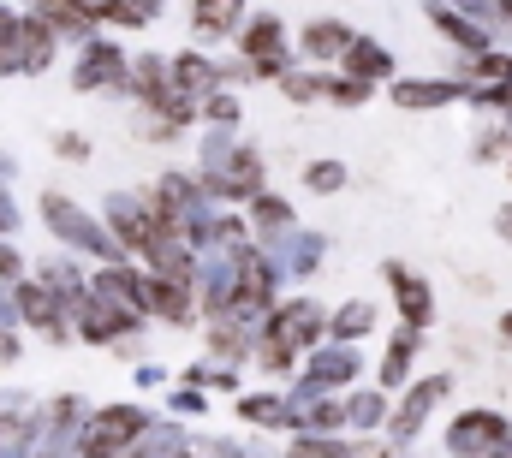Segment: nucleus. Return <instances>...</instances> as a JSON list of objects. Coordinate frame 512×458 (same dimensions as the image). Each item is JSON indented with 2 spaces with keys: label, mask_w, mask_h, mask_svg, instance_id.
<instances>
[{
  "label": "nucleus",
  "mask_w": 512,
  "mask_h": 458,
  "mask_svg": "<svg viewBox=\"0 0 512 458\" xmlns=\"http://www.w3.org/2000/svg\"><path fill=\"white\" fill-rule=\"evenodd\" d=\"M18 280H30L24 274V250L12 238H0V286H18Z\"/></svg>",
  "instance_id": "37"
},
{
  "label": "nucleus",
  "mask_w": 512,
  "mask_h": 458,
  "mask_svg": "<svg viewBox=\"0 0 512 458\" xmlns=\"http://www.w3.org/2000/svg\"><path fill=\"white\" fill-rule=\"evenodd\" d=\"M137 387H161V369L155 363H137Z\"/></svg>",
  "instance_id": "43"
},
{
  "label": "nucleus",
  "mask_w": 512,
  "mask_h": 458,
  "mask_svg": "<svg viewBox=\"0 0 512 458\" xmlns=\"http://www.w3.org/2000/svg\"><path fill=\"white\" fill-rule=\"evenodd\" d=\"M322 334H328V310H322L316 298H280V304L262 316V328H256V369L286 381L292 363L322 345Z\"/></svg>",
  "instance_id": "1"
},
{
  "label": "nucleus",
  "mask_w": 512,
  "mask_h": 458,
  "mask_svg": "<svg viewBox=\"0 0 512 458\" xmlns=\"http://www.w3.org/2000/svg\"><path fill=\"white\" fill-rule=\"evenodd\" d=\"M30 458H78V441H36Z\"/></svg>",
  "instance_id": "41"
},
{
  "label": "nucleus",
  "mask_w": 512,
  "mask_h": 458,
  "mask_svg": "<svg viewBox=\"0 0 512 458\" xmlns=\"http://www.w3.org/2000/svg\"><path fill=\"white\" fill-rule=\"evenodd\" d=\"M239 60L251 66V78L262 84H280L292 72V54H286V24L274 12H251L245 30H239Z\"/></svg>",
  "instance_id": "6"
},
{
  "label": "nucleus",
  "mask_w": 512,
  "mask_h": 458,
  "mask_svg": "<svg viewBox=\"0 0 512 458\" xmlns=\"http://www.w3.org/2000/svg\"><path fill=\"white\" fill-rule=\"evenodd\" d=\"M280 304V262L251 244L245 256H239V274H233V316L245 322V328H262V316Z\"/></svg>",
  "instance_id": "4"
},
{
  "label": "nucleus",
  "mask_w": 512,
  "mask_h": 458,
  "mask_svg": "<svg viewBox=\"0 0 512 458\" xmlns=\"http://www.w3.org/2000/svg\"><path fill=\"white\" fill-rule=\"evenodd\" d=\"M507 173H512V155H507Z\"/></svg>",
  "instance_id": "49"
},
{
  "label": "nucleus",
  "mask_w": 512,
  "mask_h": 458,
  "mask_svg": "<svg viewBox=\"0 0 512 458\" xmlns=\"http://www.w3.org/2000/svg\"><path fill=\"white\" fill-rule=\"evenodd\" d=\"M245 221H251L256 244H274V238H286V232H298V215H292V203H286L280 191H262V197H251V209H245Z\"/></svg>",
  "instance_id": "23"
},
{
  "label": "nucleus",
  "mask_w": 512,
  "mask_h": 458,
  "mask_svg": "<svg viewBox=\"0 0 512 458\" xmlns=\"http://www.w3.org/2000/svg\"><path fill=\"white\" fill-rule=\"evenodd\" d=\"M262 250L280 262V274H316L328 238H322V232H286V238H274V244H262Z\"/></svg>",
  "instance_id": "22"
},
{
  "label": "nucleus",
  "mask_w": 512,
  "mask_h": 458,
  "mask_svg": "<svg viewBox=\"0 0 512 458\" xmlns=\"http://www.w3.org/2000/svg\"><path fill=\"white\" fill-rule=\"evenodd\" d=\"M453 393V375H423V381H411L405 387V399L393 405V417H387V441L393 447H405V441H417V429L435 417V405Z\"/></svg>",
  "instance_id": "10"
},
{
  "label": "nucleus",
  "mask_w": 512,
  "mask_h": 458,
  "mask_svg": "<svg viewBox=\"0 0 512 458\" xmlns=\"http://www.w3.org/2000/svg\"><path fill=\"white\" fill-rule=\"evenodd\" d=\"M12 304H18V322H24L30 334H42L48 345H66L78 334V322L66 316V304H60L42 280H18V286H12Z\"/></svg>",
  "instance_id": "8"
},
{
  "label": "nucleus",
  "mask_w": 512,
  "mask_h": 458,
  "mask_svg": "<svg viewBox=\"0 0 512 458\" xmlns=\"http://www.w3.org/2000/svg\"><path fill=\"white\" fill-rule=\"evenodd\" d=\"M459 96H465L459 78H393V108L399 114H435Z\"/></svg>",
  "instance_id": "19"
},
{
  "label": "nucleus",
  "mask_w": 512,
  "mask_h": 458,
  "mask_svg": "<svg viewBox=\"0 0 512 458\" xmlns=\"http://www.w3.org/2000/svg\"><path fill=\"white\" fill-rule=\"evenodd\" d=\"M102 221H108V232L120 238V250H126L131 262H137V256L155 244V232H161L155 209H149V197H131V191H114V197H108Z\"/></svg>",
  "instance_id": "11"
},
{
  "label": "nucleus",
  "mask_w": 512,
  "mask_h": 458,
  "mask_svg": "<svg viewBox=\"0 0 512 458\" xmlns=\"http://www.w3.org/2000/svg\"><path fill=\"white\" fill-rule=\"evenodd\" d=\"M393 458H411V453H393Z\"/></svg>",
  "instance_id": "48"
},
{
  "label": "nucleus",
  "mask_w": 512,
  "mask_h": 458,
  "mask_svg": "<svg viewBox=\"0 0 512 458\" xmlns=\"http://www.w3.org/2000/svg\"><path fill=\"white\" fill-rule=\"evenodd\" d=\"M358 369H364V357L352 351V345H328V351H310L304 357V387H322V393H340V387H352L358 381Z\"/></svg>",
  "instance_id": "18"
},
{
  "label": "nucleus",
  "mask_w": 512,
  "mask_h": 458,
  "mask_svg": "<svg viewBox=\"0 0 512 458\" xmlns=\"http://www.w3.org/2000/svg\"><path fill=\"white\" fill-rule=\"evenodd\" d=\"M167 411H173V417H203L209 399H203V387H185V381H179V387L167 393Z\"/></svg>",
  "instance_id": "36"
},
{
  "label": "nucleus",
  "mask_w": 512,
  "mask_h": 458,
  "mask_svg": "<svg viewBox=\"0 0 512 458\" xmlns=\"http://www.w3.org/2000/svg\"><path fill=\"white\" fill-rule=\"evenodd\" d=\"M251 18V0H191V36L197 42H239Z\"/></svg>",
  "instance_id": "17"
},
{
  "label": "nucleus",
  "mask_w": 512,
  "mask_h": 458,
  "mask_svg": "<svg viewBox=\"0 0 512 458\" xmlns=\"http://www.w3.org/2000/svg\"><path fill=\"white\" fill-rule=\"evenodd\" d=\"M18 221H24V215L12 209V191H6V179H0V238H12V232H18Z\"/></svg>",
  "instance_id": "40"
},
{
  "label": "nucleus",
  "mask_w": 512,
  "mask_h": 458,
  "mask_svg": "<svg viewBox=\"0 0 512 458\" xmlns=\"http://www.w3.org/2000/svg\"><path fill=\"white\" fill-rule=\"evenodd\" d=\"M197 179H203V191H209V203H215V209L251 203V197L268 191V167H262V155H256V149H233L227 161L197 167Z\"/></svg>",
  "instance_id": "5"
},
{
  "label": "nucleus",
  "mask_w": 512,
  "mask_h": 458,
  "mask_svg": "<svg viewBox=\"0 0 512 458\" xmlns=\"http://www.w3.org/2000/svg\"><path fill=\"white\" fill-rule=\"evenodd\" d=\"M155 417L131 399H114V405H96L78 429V458H126L137 447V435L149 429Z\"/></svg>",
  "instance_id": "3"
},
{
  "label": "nucleus",
  "mask_w": 512,
  "mask_h": 458,
  "mask_svg": "<svg viewBox=\"0 0 512 458\" xmlns=\"http://www.w3.org/2000/svg\"><path fill=\"white\" fill-rule=\"evenodd\" d=\"M429 24H435L447 42H459L465 54H489V30H483V24H471L459 6H447V0H429Z\"/></svg>",
  "instance_id": "25"
},
{
  "label": "nucleus",
  "mask_w": 512,
  "mask_h": 458,
  "mask_svg": "<svg viewBox=\"0 0 512 458\" xmlns=\"http://www.w3.org/2000/svg\"><path fill=\"white\" fill-rule=\"evenodd\" d=\"M239 119H245L239 90H215V96L203 102V125H215V131H239Z\"/></svg>",
  "instance_id": "32"
},
{
  "label": "nucleus",
  "mask_w": 512,
  "mask_h": 458,
  "mask_svg": "<svg viewBox=\"0 0 512 458\" xmlns=\"http://www.w3.org/2000/svg\"><path fill=\"white\" fill-rule=\"evenodd\" d=\"M185 447H191V441L179 435V423H149L126 458H173V453H185Z\"/></svg>",
  "instance_id": "31"
},
{
  "label": "nucleus",
  "mask_w": 512,
  "mask_h": 458,
  "mask_svg": "<svg viewBox=\"0 0 512 458\" xmlns=\"http://www.w3.org/2000/svg\"><path fill=\"white\" fill-rule=\"evenodd\" d=\"M256 345V328H245L239 316H221V322H209V363H227V369H239L245 357H251Z\"/></svg>",
  "instance_id": "24"
},
{
  "label": "nucleus",
  "mask_w": 512,
  "mask_h": 458,
  "mask_svg": "<svg viewBox=\"0 0 512 458\" xmlns=\"http://www.w3.org/2000/svg\"><path fill=\"white\" fill-rule=\"evenodd\" d=\"M18 24H24V12H12V6H0V42H6V36H12Z\"/></svg>",
  "instance_id": "42"
},
{
  "label": "nucleus",
  "mask_w": 512,
  "mask_h": 458,
  "mask_svg": "<svg viewBox=\"0 0 512 458\" xmlns=\"http://www.w3.org/2000/svg\"><path fill=\"white\" fill-rule=\"evenodd\" d=\"M387 417H393V405H387L382 387H370V393H352V399H346V423H352L358 435H370V429H387Z\"/></svg>",
  "instance_id": "30"
},
{
  "label": "nucleus",
  "mask_w": 512,
  "mask_h": 458,
  "mask_svg": "<svg viewBox=\"0 0 512 458\" xmlns=\"http://www.w3.org/2000/svg\"><path fill=\"white\" fill-rule=\"evenodd\" d=\"M322 90H328V72H286L280 78L286 102H322Z\"/></svg>",
  "instance_id": "34"
},
{
  "label": "nucleus",
  "mask_w": 512,
  "mask_h": 458,
  "mask_svg": "<svg viewBox=\"0 0 512 458\" xmlns=\"http://www.w3.org/2000/svg\"><path fill=\"white\" fill-rule=\"evenodd\" d=\"M137 334H143V316H137V310H120V304H108V298H90L84 316H78V340L114 345L120 357H131V340H137Z\"/></svg>",
  "instance_id": "12"
},
{
  "label": "nucleus",
  "mask_w": 512,
  "mask_h": 458,
  "mask_svg": "<svg viewBox=\"0 0 512 458\" xmlns=\"http://www.w3.org/2000/svg\"><path fill=\"white\" fill-rule=\"evenodd\" d=\"M72 90L90 96V90H131V54L114 36H90L78 48V66H72Z\"/></svg>",
  "instance_id": "7"
},
{
  "label": "nucleus",
  "mask_w": 512,
  "mask_h": 458,
  "mask_svg": "<svg viewBox=\"0 0 512 458\" xmlns=\"http://www.w3.org/2000/svg\"><path fill=\"white\" fill-rule=\"evenodd\" d=\"M42 227L54 232L66 250H78V256H96V268L102 262H126V250H120V238L108 232V221H96L90 209H78L66 191H42Z\"/></svg>",
  "instance_id": "2"
},
{
  "label": "nucleus",
  "mask_w": 512,
  "mask_h": 458,
  "mask_svg": "<svg viewBox=\"0 0 512 458\" xmlns=\"http://www.w3.org/2000/svg\"><path fill=\"white\" fill-rule=\"evenodd\" d=\"M501 340H512V310L501 316Z\"/></svg>",
  "instance_id": "46"
},
{
  "label": "nucleus",
  "mask_w": 512,
  "mask_h": 458,
  "mask_svg": "<svg viewBox=\"0 0 512 458\" xmlns=\"http://www.w3.org/2000/svg\"><path fill=\"white\" fill-rule=\"evenodd\" d=\"M143 316H155V322H167V328H191V322H197V286H191V280L143 274Z\"/></svg>",
  "instance_id": "14"
},
{
  "label": "nucleus",
  "mask_w": 512,
  "mask_h": 458,
  "mask_svg": "<svg viewBox=\"0 0 512 458\" xmlns=\"http://www.w3.org/2000/svg\"><path fill=\"white\" fill-rule=\"evenodd\" d=\"M387 286H393V310H399V328H429L435 322V286L423 280V274H411L405 262H382Z\"/></svg>",
  "instance_id": "13"
},
{
  "label": "nucleus",
  "mask_w": 512,
  "mask_h": 458,
  "mask_svg": "<svg viewBox=\"0 0 512 458\" xmlns=\"http://www.w3.org/2000/svg\"><path fill=\"white\" fill-rule=\"evenodd\" d=\"M54 30L36 18V12H24V24L6 36V60H12V72H24V78H42L48 66H54Z\"/></svg>",
  "instance_id": "15"
},
{
  "label": "nucleus",
  "mask_w": 512,
  "mask_h": 458,
  "mask_svg": "<svg viewBox=\"0 0 512 458\" xmlns=\"http://www.w3.org/2000/svg\"><path fill=\"white\" fill-rule=\"evenodd\" d=\"M167 84H173V96H185V102H209L215 90H227L221 84V66L209 60V54H197V48H179L173 60H167Z\"/></svg>",
  "instance_id": "16"
},
{
  "label": "nucleus",
  "mask_w": 512,
  "mask_h": 458,
  "mask_svg": "<svg viewBox=\"0 0 512 458\" xmlns=\"http://www.w3.org/2000/svg\"><path fill=\"white\" fill-rule=\"evenodd\" d=\"M36 18H42L54 36H72L78 48H84V42L96 36V24H102V18H96V0H36Z\"/></svg>",
  "instance_id": "20"
},
{
  "label": "nucleus",
  "mask_w": 512,
  "mask_h": 458,
  "mask_svg": "<svg viewBox=\"0 0 512 458\" xmlns=\"http://www.w3.org/2000/svg\"><path fill=\"white\" fill-rule=\"evenodd\" d=\"M352 42H358V36H352V24H346V18H316V24L304 30V42H298V48H304V60H310V66H340Z\"/></svg>",
  "instance_id": "21"
},
{
  "label": "nucleus",
  "mask_w": 512,
  "mask_h": 458,
  "mask_svg": "<svg viewBox=\"0 0 512 458\" xmlns=\"http://www.w3.org/2000/svg\"><path fill=\"white\" fill-rule=\"evenodd\" d=\"M54 155H60V161H90V137H84V131H60V137H54Z\"/></svg>",
  "instance_id": "38"
},
{
  "label": "nucleus",
  "mask_w": 512,
  "mask_h": 458,
  "mask_svg": "<svg viewBox=\"0 0 512 458\" xmlns=\"http://www.w3.org/2000/svg\"><path fill=\"white\" fill-rule=\"evenodd\" d=\"M364 334H376V304L352 298V304H340V310L328 316V340L334 345H358Z\"/></svg>",
  "instance_id": "29"
},
{
  "label": "nucleus",
  "mask_w": 512,
  "mask_h": 458,
  "mask_svg": "<svg viewBox=\"0 0 512 458\" xmlns=\"http://www.w3.org/2000/svg\"><path fill=\"white\" fill-rule=\"evenodd\" d=\"M495 232H501V238H507V244H512V203H507V209H501V215H495Z\"/></svg>",
  "instance_id": "44"
},
{
  "label": "nucleus",
  "mask_w": 512,
  "mask_h": 458,
  "mask_svg": "<svg viewBox=\"0 0 512 458\" xmlns=\"http://www.w3.org/2000/svg\"><path fill=\"white\" fill-rule=\"evenodd\" d=\"M233 411H239V423H251V429H292L286 393H239Z\"/></svg>",
  "instance_id": "28"
},
{
  "label": "nucleus",
  "mask_w": 512,
  "mask_h": 458,
  "mask_svg": "<svg viewBox=\"0 0 512 458\" xmlns=\"http://www.w3.org/2000/svg\"><path fill=\"white\" fill-rule=\"evenodd\" d=\"M0 458H30V447H0Z\"/></svg>",
  "instance_id": "45"
},
{
  "label": "nucleus",
  "mask_w": 512,
  "mask_h": 458,
  "mask_svg": "<svg viewBox=\"0 0 512 458\" xmlns=\"http://www.w3.org/2000/svg\"><path fill=\"white\" fill-rule=\"evenodd\" d=\"M340 72L346 78H358V84H382V78H393V54H387L382 42H370V36H358L352 48H346V60H340Z\"/></svg>",
  "instance_id": "26"
},
{
  "label": "nucleus",
  "mask_w": 512,
  "mask_h": 458,
  "mask_svg": "<svg viewBox=\"0 0 512 458\" xmlns=\"http://www.w3.org/2000/svg\"><path fill=\"white\" fill-rule=\"evenodd\" d=\"M417 345H423V334H417V328H393L387 357H382V369H376V387H382V393L405 387V375H411V363H417Z\"/></svg>",
  "instance_id": "27"
},
{
  "label": "nucleus",
  "mask_w": 512,
  "mask_h": 458,
  "mask_svg": "<svg viewBox=\"0 0 512 458\" xmlns=\"http://www.w3.org/2000/svg\"><path fill=\"white\" fill-rule=\"evenodd\" d=\"M501 441H512V423L495 405H471L447 423V453L453 458H489Z\"/></svg>",
  "instance_id": "9"
},
{
  "label": "nucleus",
  "mask_w": 512,
  "mask_h": 458,
  "mask_svg": "<svg viewBox=\"0 0 512 458\" xmlns=\"http://www.w3.org/2000/svg\"><path fill=\"white\" fill-rule=\"evenodd\" d=\"M376 90L370 84H358V78H346V72H328V90H322V102H334V108H364Z\"/></svg>",
  "instance_id": "33"
},
{
  "label": "nucleus",
  "mask_w": 512,
  "mask_h": 458,
  "mask_svg": "<svg viewBox=\"0 0 512 458\" xmlns=\"http://www.w3.org/2000/svg\"><path fill=\"white\" fill-rule=\"evenodd\" d=\"M304 185H310L316 197H334V191L346 185V161H310V167H304Z\"/></svg>",
  "instance_id": "35"
},
{
  "label": "nucleus",
  "mask_w": 512,
  "mask_h": 458,
  "mask_svg": "<svg viewBox=\"0 0 512 458\" xmlns=\"http://www.w3.org/2000/svg\"><path fill=\"white\" fill-rule=\"evenodd\" d=\"M126 18H131V30H149L161 18V0H126Z\"/></svg>",
  "instance_id": "39"
},
{
  "label": "nucleus",
  "mask_w": 512,
  "mask_h": 458,
  "mask_svg": "<svg viewBox=\"0 0 512 458\" xmlns=\"http://www.w3.org/2000/svg\"><path fill=\"white\" fill-rule=\"evenodd\" d=\"M489 458H512V441H501V447H495V453H489Z\"/></svg>",
  "instance_id": "47"
}]
</instances>
